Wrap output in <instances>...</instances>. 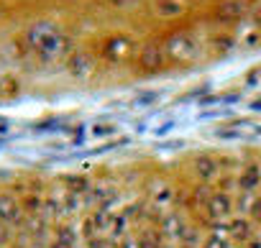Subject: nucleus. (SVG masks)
Wrapping results in <instances>:
<instances>
[{"label": "nucleus", "instance_id": "f257e3e1", "mask_svg": "<svg viewBox=\"0 0 261 248\" xmlns=\"http://www.w3.org/2000/svg\"><path fill=\"white\" fill-rule=\"evenodd\" d=\"M205 207H207V215H210L213 220H225V217H230V212H233V200H230L228 192H213V195L207 197Z\"/></svg>", "mask_w": 261, "mask_h": 248}, {"label": "nucleus", "instance_id": "f03ea898", "mask_svg": "<svg viewBox=\"0 0 261 248\" xmlns=\"http://www.w3.org/2000/svg\"><path fill=\"white\" fill-rule=\"evenodd\" d=\"M238 189L243 192V195H253L258 187H261V164H256V161H248L241 172H238Z\"/></svg>", "mask_w": 261, "mask_h": 248}, {"label": "nucleus", "instance_id": "7ed1b4c3", "mask_svg": "<svg viewBox=\"0 0 261 248\" xmlns=\"http://www.w3.org/2000/svg\"><path fill=\"white\" fill-rule=\"evenodd\" d=\"M228 235L236 243H248L253 238V223L248 217H236L228 223Z\"/></svg>", "mask_w": 261, "mask_h": 248}, {"label": "nucleus", "instance_id": "20e7f679", "mask_svg": "<svg viewBox=\"0 0 261 248\" xmlns=\"http://www.w3.org/2000/svg\"><path fill=\"white\" fill-rule=\"evenodd\" d=\"M192 167H195V174L200 177V182H213L218 177V169H220V164L213 156H207V154H200Z\"/></svg>", "mask_w": 261, "mask_h": 248}, {"label": "nucleus", "instance_id": "39448f33", "mask_svg": "<svg viewBox=\"0 0 261 248\" xmlns=\"http://www.w3.org/2000/svg\"><path fill=\"white\" fill-rule=\"evenodd\" d=\"M0 220L3 223H18L21 220V205L13 200H0Z\"/></svg>", "mask_w": 261, "mask_h": 248}, {"label": "nucleus", "instance_id": "423d86ee", "mask_svg": "<svg viewBox=\"0 0 261 248\" xmlns=\"http://www.w3.org/2000/svg\"><path fill=\"white\" fill-rule=\"evenodd\" d=\"M118 133V126H113V123H95L92 126V136L97 139V141H102V139H108V136H115Z\"/></svg>", "mask_w": 261, "mask_h": 248}, {"label": "nucleus", "instance_id": "0eeeda50", "mask_svg": "<svg viewBox=\"0 0 261 248\" xmlns=\"http://www.w3.org/2000/svg\"><path fill=\"white\" fill-rule=\"evenodd\" d=\"M246 245H248V248H261V245H258V238H251Z\"/></svg>", "mask_w": 261, "mask_h": 248}]
</instances>
